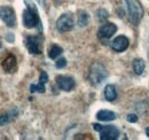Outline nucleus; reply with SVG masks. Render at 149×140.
Returning a JSON list of instances; mask_svg holds the SVG:
<instances>
[{"label": "nucleus", "mask_w": 149, "mask_h": 140, "mask_svg": "<svg viewBox=\"0 0 149 140\" xmlns=\"http://www.w3.org/2000/svg\"><path fill=\"white\" fill-rule=\"evenodd\" d=\"M2 69L5 70L6 72H14V69L16 67V57L12 54H9L1 63Z\"/></svg>", "instance_id": "11"}, {"label": "nucleus", "mask_w": 149, "mask_h": 140, "mask_svg": "<svg viewBox=\"0 0 149 140\" xmlns=\"http://www.w3.org/2000/svg\"><path fill=\"white\" fill-rule=\"evenodd\" d=\"M87 23H88V15H87V13L86 12H80L79 16H78V25L84 28V27L87 25Z\"/></svg>", "instance_id": "17"}, {"label": "nucleus", "mask_w": 149, "mask_h": 140, "mask_svg": "<svg viewBox=\"0 0 149 140\" xmlns=\"http://www.w3.org/2000/svg\"><path fill=\"white\" fill-rule=\"evenodd\" d=\"M41 39L38 36H30L26 38V48L31 54H40L41 53V47L40 44Z\"/></svg>", "instance_id": "10"}, {"label": "nucleus", "mask_w": 149, "mask_h": 140, "mask_svg": "<svg viewBox=\"0 0 149 140\" xmlns=\"http://www.w3.org/2000/svg\"><path fill=\"white\" fill-rule=\"evenodd\" d=\"M108 76V71L104 68L103 64L99 62H94L90 67L88 71V79L92 83V85H100Z\"/></svg>", "instance_id": "3"}, {"label": "nucleus", "mask_w": 149, "mask_h": 140, "mask_svg": "<svg viewBox=\"0 0 149 140\" xmlns=\"http://www.w3.org/2000/svg\"><path fill=\"white\" fill-rule=\"evenodd\" d=\"M132 68H133L134 74L141 75V74L145 71L146 63H145V61H143L142 59H134L133 62H132Z\"/></svg>", "instance_id": "14"}, {"label": "nucleus", "mask_w": 149, "mask_h": 140, "mask_svg": "<svg viewBox=\"0 0 149 140\" xmlns=\"http://www.w3.org/2000/svg\"><path fill=\"white\" fill-rule=\"evenodd\" d=\"M102 126H103V125H101V124H93V129L95 130V131H97V132H100V131H101Z\"/></svg>", "instance_id": "22"}, {"label": "nucleus", "mask_w": 149, "mask_h": 140, "mask_svg": "<svg viewBox=\"0 0 149 140\" xmlns=\"http://www.w3.org/2000/svg\"><path fill=\"white\" fill-rule=\"evenodd\" d=\"M146 134H147V136L149 137V126L147 127V129H146Z\"/></svg>", "instance_id": "23"}, {"label": "nucleus", "mask_w": 149, "mask_h": 140, "mask_svg": "<svg viewBox=\"0 0 149 140\" xmlns=\"http://www.w3.org/2000/svg\"><path fill=\"white\" fill-rule=\"evenodd\" d=\"M16 116V111L15 113H7V114H3V115H0V126H3L5 124L9 123L14 117Z\"/></svg>", "instance_id": "16"}, {"label": "nucleus", "mask_w": 149, "mask_h": 140, "mask_svg": "<svg viewBox=\"0 0 149 140\" xmlns=\"http://www.w3.org/2000/svg\"><path fill=\"white\" fill-rule=\"evenodd\" d=\"M127 121L130 123L138 122V116H136L135 114H129V115H127Z\"/></svg>", "instance_id": "21"}, {"label": "nucleus", "mask_w": 149, "mask_h": 140, "mask_svg": "<svg viewBox=\"0 0 149 140\" xmlns=\"http://www.w3.org/2000/svg\"><path fill=\"white\" fill-rule=\"evenodd\" d=\"M116 31H117L116 24H113V23H106V24H103L100 28V30L97 32V36H99L100 39L106 40V39L111 38L112 36L116 34Z\"/></svg>", "instance_id": "9"}, {"label": "nucleus", "mask_w": 149, "mask_h": 140, "mask_svg": "<svg viewBox=\"0 0 149 140\" xmlns=\"http://www.w3.org/2000/svg\"><path fill=\"white\" fill-rule=\"evenodd\" d=\"M74 23L72 15L69 14V13L62 14L60 18H57V21H56V29L60 32H68V31H70L74 28Z\"/></svg>", "instance_id": "5"}, {"label": "nucleus", "mask_w": 149, "mask_h": 140, "mask_svg": "<svg viewBox=\"0 0 149 140\" xmlns=\"http://www.w3.org/2000/svg\"><path fill=\"white\" fill-rule=\"evenodd\" d=\"M124 1L126 5V10L130 22L134 25L139 24L143 16V8L141 2L139 0H124Z\"/></svg>", "instance_id": "2"}, {"label": "nucleus", "mask_w": 149, "mask_h": 140, "mask_svg": "<svg viewBox=\"0 0 149 140\" xmlns=\"http://www.w3.org/2000/svg\"><path fill=\"white\" fill-rule=\"evenodd\" d=\"M0 20L9 28H14L16 25V16L15 12L9 6L0 7Z\"/></svg>", "instance_id": "4"}, {"label": "nucleus", "mask_w": 149, "mask_h": 140, "mask_svg": "<svg viewBox=\"0 0 149 140\" xmlns=\"http://www.w3.org/2000/svg\"><path fill=\"white\" fill-rule=\"evenodd\" d=\"M62 52H63V50H62L61 46H58L56 44H53L49 47V50H48V57L52 59V60H55L56 57H58L62 54Z\"/></svg>", "instance_id": "15"}, {"label": "nucleus", "mask_w": 149, "mask_h": 140, "mask_svg": "<svg viewBox=\"0 0 149 140\" xmlns=\"http://www.w3.org/2000/svg\"><path fill=\"white\" fill-rule=\"evenodd\" d=\"M55 66H56V68H57V69H62V68H64V67L67 66V60H65L64 57L58 59V60L56 61Z\"/></svg>", "instance_id": "19"}, {"label": "nucleus", "mask_w": 149, "mask_h": 140, "mask_svg": "<svg viewBox=\"0 0 149 140\" xmlns=\"http://www.w3.org/2000/svg\"><path fill=\"white\" fill-rule=\"evenodd\" d=\"M39 82H40V83H42V84H46V83L48 82V76H47V74H46L45 71H41V72H40Z\"/></svg>", "instance_id": "20"}, {"label": "nucleus", "mask_w": 149, "mask_h": 140, "mask_svg": "<svg viewBox=\"0 0 149 140\" xmlns=\"http://www.w3.org/2000/svg\"><path fill=\"white\" fill-rule=\"evenodd\" d=\"M119 137V130L113 125L102 126L100 131V139L101 140H116Z\"/></svg>", "instance_id": "7"}, {"label": "nucleus", "mask_w": 149, "mask_h": 140, "mask_svg": "<svg viewBox=\"0 0 149 140\" xmlns=\"http://www.w3.org/2000/svg\"><path fill=\"white\" fill-rule=\"evenodd\" d=\"M104 98L107 101L111 102L113 100H116L117 98V92H116V88L112 85V84H109L104 88Z\"/></svg>", "instance_id": "13"}, {"label": "nucleus", "mask_w": 149, "mask_h": 140, "mask_svg": "<svg viewBox=\"0 0 149 140\" xmlns=\"http://www.w3.org/2000/svg\"><path fill=\"white\" fill-rule=\"evenodd\" d=\"M116 114L111 110H100L96 114V118L101 122H110L116 120Z\"/></svg>", "instance_id": "12"}, {"label": "nucleus", "mask_w": 149, "mask_h": 140, "mask_svg": "<svg viewBox=\"0 0 149 140\" xmlns=\"http://www.w3.org/2000/svg\"><path fill=\"white\" fill-rule=\"evenodd\" d=\"M56 84L58 88H61L62 91H65V92H69V91H72L76 88V82L72 77L70 76H64V75H60L55 78Z\"/></svg>", "instance_id": "6"}, {"label": "nucleus", "mask_w": 149, "mask_h": 140, "mask_svg": "<svg viewBox=\"0 0 149 140\" xmlns=\"http://www.w3.org/2000/svg\"><path fill=\"white\" fill-rule=\"evenodd\" d=\"M129 45H130V41L125 36H118L111 41V48L117 53L126 51Z\"/></svg>", "instance_id": "8"}, {"label": "nucleus", "mask_w": 149, "mask_h": 140, "mask_svg": "<svg viewBox=\"0 0 149 140\" xmlns=\"http://www.w3.org/2000/svg\"><path fill=\"white\" fill-rule=\"evenodd\" d=\"M45 84H42V83H38V84H32L31 86H30V91L33 93V92H39V93H44L45 92Z\"/></svg>", "instance_id": "18"}, {"label": "nucleus", "mask_w": 149, "mask_h": 140, "mask_svg": "<svg viewBox=\"0 0 149 140\" xmlns=\"http://www.w3.org/2000/svg\"><path fill=\"white\" fill-rule=\"evenodd\" d=\"M26 5V9L23 12V24L26 29H33L38 25H41L40 18H39V13L33 4L32 0H24Z\"/></svg>", "instance_id": "1"}]
</instances>
